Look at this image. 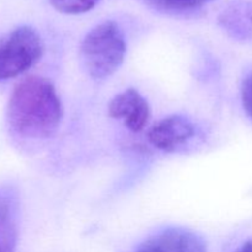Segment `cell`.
I'll list each match as a JSON object with an SVG mask.
<instances>
[{
	"label": "cell",
	"mask_w": 252,
	"mask_h": 252,
	"mask_svg": "<svg viewBox=\"0 0 252 252\" xmlns=\"http://www.w3.org/2000/svg\"><path fill=\"white\" fill-rule=\"evenodd\" d=\"M6 120L10 130L21 139L53 137L63 120V105L53 84L37 75L20 80L10 95Z\"/></svg>",
	"instance_id": "cell-1"
},
{
	"label": "cell",
	"mask_w": 252,
	"mask_h": 252,
	"mask_svg": "<svg viewBox=\"0 0 252 252\" xmlns=\"http://www.w3.org/2000/svg\"><path fill=\"white\" fill-rule=\"evenodd\" d=\"M126 53L125 33L111 20L93 27L80 44L81 65L91 79L98 81L110 78L121 68Z\"/></svg>",
	"instance_id": "cell-2"
},
{
	"label": "cell",
	"mask_w": 252,
	"mask_h": 252,
	"mask_svg": "<svg viewBox=\"0 0 252 252\" xmlns=\"http://www.w3.org/2000/svg\"><path fill=\"white\" fill-rule=\"evenodd\" d=\"M44 46L31 26H19L0 38V81L16 78L34 65L43 56Z\"/></svg>",
	"instance_id": "cell-3"
},
{
	"label": "cell",
	"mask_w": 252,
	"mask_h": 252,
	"mask_svg": "<svg viewBox=\"0 0 252 252\" xmlns=\"http://www.w3.org/2000/svg\"><path fill=\"white\" fill-rule=\"evenodd\" d=\"M108 115L121 121L130 132L140 133L149 122L150 106L139 91L129 88L110 101Z\"/></svg>",
	"instance_id": "cell-4"
},
{
	"label": "cell",
	"mask_w": 252,
	"mask_h": 252,
	"mask_svg": "<svg viewBox=\"0 0 252 252\" xmlns=\"http://www.w3.org/2000/svg\"><path fill=\"white\" fill-rule=\"evenodd\" d=\"M196 134L194 125L185 116L172 115L162 118L149 128L147 139L161 152H176Z\"/></svg>",
	"instance_id": "cell-5"
},
{
	"label": "cell",
	"mask_w": 252,
	"mask_h": 252,
	"mask_svg": "<svg viewBox=\"0 0 252 252\" xmlns=\"http://www.w3.org/2000/svg\"><path fill=\"white\" fill-rule=\"evenodd\" d=\"M134 252H207V243L191 230L169 228L145 239Z\"/></svg>",
	"instance_id": "cell-6"
},
{
	"label": "cell",
	"mask_w": 252,
	"mask_h": 252,
	"mask_svg": "<svg viewBox=\"0 0 252 252\" xmlns=\"http://www.w3.org/2000/svg\"><path fill=\"white\" fill-rule=\"evenodd\" d=\"M20 202L12 187L0 189V252H16Z\"/></svg>",
	"instance_id": "cell-7"
},
{
	"label": "cell",
	"mask_w": 252,
	"mask_h": 252,
	"mask_svg": "<svg viewBox=\"0 0 252 252\" xmlns=\"http://www.w3.org/2000/svg\"><path fill=\"white\" fill-rule=\"evenodd\" d=\"M144 4L164 14H186L196 11L213 0H142Z\"/></svg>",
	"instance_id": "cell-8"
},
{
	"label": "cell",
	"mask_w": 252,
	"mask_h": 252,
	"mask_svg": "<svg viewBox=\"0 0 252 252\" xmlns=\"http://www.w3.org/2000/svg\"><path fill=\"white\" fill-rule=\"evenodd\" d=\"M51 5L62 14L79 15L93 10L101 0H49Z\"/></svg>",
	"instance_id": "cell-9"
},
{
	"label": "cell",
	"mask_w": 252,
	"mask_h": 252,
	"mask_svg": "<svg viewBox=\"0 0 252 252\" xmlns=\"http://www.w3.org/2000/svg\"><path fill=\"white\" fill-rule=\"evenodd\" d=\"M241 105L252 120V71L245 76L241 84Z\"/></svg>",
	"instance_id": "cell-10"
},
{
	"label": "cell",
	"mask_w": 252,
	"mask_h": 252,
	"mask_svg": "<svg viewBox=\"0 0 252 252\" xmlns=\"http://www.w3.org/2000/svg\"><path fill=\"white\" fill-rule=\"evenodd\" d=\"M233 252H252V240H249L246 241V243H244L240 248H238Z\"/></svg>",
	"instance_id": "cell-11"
}]
</instances>
